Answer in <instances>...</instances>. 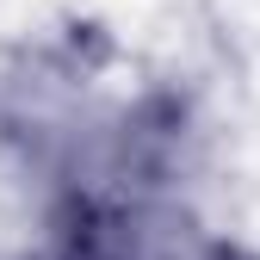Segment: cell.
<instances>
[{
  "label": "cell",
  "mask_w": 260,
  "mask_h": 260,
  "mask_svg": "<svg viewBox=\"0 0 260 260\" xmlns=\"http://www.w3.org/2000/svg\"><path fill=\"white\" fill-rule=\"evenodd\" d=\"M199 223L168 199L56 192L50 230L31 260H205Z\"/></svg>",
  "instance_id": "6da1fadb"
},
{
  "label": "cell",
  "mask_w": 260,
  "mask_h": 260,
  "mask_svg": "<svg viewBox=\"0 0 260 260\" xmlns=\"http://www.w3.org/2000/svg\"><path fill=\"white\" fill-rule=\"evenodd\" d=\"M205 260H260V254H254V248H242V242L211 236V242H205Z\"/></svg>",
  "instance_id": "7a4b0ae2"
}]
</instances>
